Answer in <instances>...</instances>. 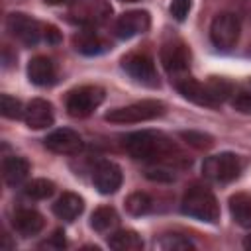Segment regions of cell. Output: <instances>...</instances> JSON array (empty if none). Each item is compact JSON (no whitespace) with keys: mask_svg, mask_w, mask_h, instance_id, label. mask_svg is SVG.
I'll return each instance as SVG.
<instances>
[{"mask_svg":"<svg viewBox=\"0 0 251 251\" xmlns=\"http://www.w3.org/2000/svg\"><path fill=\"white\" fill-rule=\"evenodd\" d=\"M161 63H163V69L169 73L171 80H178L182 76H188V69H190V51L188 47L178 41V39H173V41H167L163 47H161Z\"/></svg>","mask_w":251,"mask_h":251,"instance_id":"10","label":"cell"},{"mask_svg":"<svg viewBox=\"0 0 251 251\" xmlns=\"http://www.w3.org/2000/svg\"><path fill=\"white\" fill-rule=\"evenodd\" d=\"M27 78L35 86H51L57 80V67L45 55H35L27 63Z\"/></svg>","mask_w":251,"mask_h":251,"instance_id":"16","label":"cell"},{"mask_svg":"<svg viewBox=\"0 0 251 251\" xmlns=\"http://www.w3.org/2000/svg\"><path fill=\"white\" fill-rule=\"evenodd\" d=\"M108 245L116 251H141L143 239L133 229H118L108 237Z\"/></svg>","mask_w":251,"mask_h":251,"instance_id":"22","label":"cell"},{"mask_svg":"<svg viewBox=\"0 0 251 251\" xmlns=\"http://www.w3.org/2000/svg\"><path fill=\"white\" fill-rule=\"evenodd\" d=\"M169 10H171V16L176 22H184L188 12H190V0H173Z\"/></svg>","mask_w":251,"mask_h":251,"instance_id":"30","label":"cell"},{"mask_svg":"<svg viewBox=\"0 0 251 251\" xmlns=\"http://www.w3.org/2000/svg\"><path fill=\"white\" fill-rule=\"evenodd\" d=\"M145 175H147V178H151V180H165V182L175 180V175H173L171 171H167V169H149Z\"/></svg>","mask_w":251,"mask_h":251,"instance_id":"31","label":"cell"},{"mask_svg":"<svg viewBox=\"0 0 251 251\" xmlns=\"http://www.w3.org/2000/svg\"><path fill=\"white\" fill-rule=\"evenodd\" d=\"M165 114V104L161 100H139L127 106H120L110 110L104 120L112 124H139V122H149Z\"/></svg>","mask_w":251,"mask_h":251,"instance_id":"4","label":"cell"},{"mask_svg":"<svg viewBox=\"0 0 251 251\" xmlns=\"http://www.w3.org/2000/svg\"><path fill=\"white\" fill-rule=\"evenodd\" d=\"M112 16V6L108 0H71L69 2V18L71 22L96 27L102 25Z\"/></svg>","mask_w":251,"mask_h":251,"instance_id":"5","label":"cell"},{"mask_svg":"<svg viewBox=\"0 0 251 251\" xmlns=\"http://www.w3.org/2000/svg\"><path fill=\"white\" fill-rule=\"evenodd\" d=\"M122 69L139 84L157 88L159 86V75L155 69V63L145 53H129L122 59Z\"/></svg>","mask_w":251,"mask_h":251,"instance_id":"11","label":"cell"},{"mask_svg":"<svg viewBox=\"0 0 251 251\" xmlns=\"http://www.w3.org/2000/svg\"><path fill=\"white\" fill-rule=\"evenodd\" d=\"M122 2H137V0H122Z\"/></svg>","mask_w":251,"mask_h":251,"instance_id":"37","label":"cell"},{"mask_svg":"<svg viewBox=\"0 0 251 251\" xmlns=\"http://www.w3.org/2000/svg\"><path fill=\"white\" fill-rule=\"evenodd\" d=\"M243 247H245V249H249V251H251V233H249V235H247V237H245V239H243Z\"/></svg>","mask_w":251,"mask_h":251,"instance_id":"35","label":"cell"},{"mask_svg":"<svg viewBox=\"0 0 251 251\" xmlns=\"http://www.w3.org/2000/svg\"><path fill=\"white\" fill-rule=\"evenodd\" d=\"M159 247L165 251H186V249H194V243L180 233H167L161 237Z\"/></svg>","mask_w":251,"mask_h":251,"instance_id":"26","label":"cell"},{"mask_svg":"<svg viewBox=\"0 0 251 251\" xmlns=\"http://www.w3.org/2000/svg\"><path fill=\"white\" fill-rule=\"evenodd\" d=\"M24 120H25V126L31 129H45L53 126L55 122L53 104L47 102L45 98H33L24 110Z\"/></svg>","mask_w":251,"mask_h":251,"instance_id":"15","label":"cell"},{"mask_svg":"<svg viewBox=\"0 0 251 251\" xmlns=\"http://www.w3.org/2000/svg\"><path fill=\"white\" fill-rule=\"evenodd\" d=\"M24 192H25L27 198H33V200H45V198L53 196V192H55V182L49 180V178H33L31 182L25 184Z\"/></svg>","mask_w":251,"mask_h":251,"instance_id":"24","label":"cell"},{"mask_svg":"<svg viewBox=\"0 0 251 251\" xmlns=\"http://www.w3.org/2000/svg\"><path fill=\"white\" fill-rule=\"evenodd\" d=\"M241 14L251 22V0H241Z\"/></svg>","mask_w":251,"mask_h":251,"instance_id":"34","label":"cell"},{"mask_svg":"<svg viewBox=\"0 0 251 251\" xmlns=\"http://www.w3.org/2000/svg\"><path fill=\"white\" fill-rule=\"evenodd\" d=\"M45 4H63V2H71V0H43Z\"/></svg>","mask_w":251,"mask_h":251,"instance_id":"36","label":"cell"},{"mask_svg":"<svg viewBox=\"0 0 251 251\" xmlns=\"http://www.w3.org/2000/svg\"><path fill=\"white\" fill-rule=\"evenodd\" d=\"M190 147L194 149H210L214 145V137L210 133H204V131H196V129H186V131H180L178 133Z\"/></svg>","mask_w":251,"mask_h":251,"instance_id":"27","label":"cell"},{"mask_svg":"<svg viewBox=\"0 0 251 251\" xmlns=\"http://www.w3.org/2000/svg\"><path fill=\"white\" fill-rule=\"evenodd\" d=\"M241 159L239 155L235 153H229V151H224V153H218V155H210L204 159L202 163V175L214 182H220V184H226V182H231L239 176L241 173Z\"/></svg>","mask_w":251,"mask_h":251,"instance_id":"6","label":"cell"},{"mask_svg":"<svg viewBox=\"0 0 251 251\" xmlns=\"http://www.w3.org/2000/svg\"><path fill=\"white\" fill-rule=\"evenodd\" d=\"M151 25V18L145 10H131L118 18L116 22V35L120 39H131L139 33H145Z\"/></svg>","mask_w":251,"mask_h":251,"instance_id":"14","label":"cell"},{"mask_svg":"<svg viewBox=\"0 0 251 251\" xmlns=\"http://www.w3.org/2000/svg\"><path fill=\"white\" fill-rule=\"evenodd\" d=\"M75 49L80 51L82 55H100L110 49V43L106 39H102L90 27V29H84L78 35H75Z\"/></svg>","mask_w":251,"mask_h":251,"instance_id":"20","label":"cell"},{"mask_svg":"<svg viewBox=\"0 0 251 251\" xmlns=\"http://www.w3.org/2000/svg\"><path fill=\"white\" fill-rule=\"evenodd\" d=\"M241 33V22L233 12H220L210 24V39L216 49L227 51L237 45Z\"/></svg>","mask_w":251,"mask_h":251,"instance_id":"8","label":"cell"},{"mask_svg":"<svg viewBox=\"0 0 251 251\" xmlns=\"http://www.w3.org/2000/svg\"><path fill=\"white\" fill-rule=\"evenodd\" d=\"M122 180H124L122 169L114 161L102 159L94 167L92 182H94V188L100 194H114V192H118V188L122 186Z\"/></svg>","mask_w":251,"mask_h":251,"instance_id":"12","label":"cell"},{"mask_svg":"<svg viewBox=\"0 0 251 251\" xmlns=\"http://www.w3.org/2000/svg\"><path fill=\"white\" fill-rule=\"evenodd\" d=\"M229 214L241 227H251V194L237 192L229 198Z\"/></svg>","mask_w":251,"mask_h":251,"instance_id":"21","label":"cell"},{"mask_svg":"<svg viewBox=\"0 0 251 251\" xmlns=\"http://www.w3.org/2000/svg\"><path fill=\"white\" fill-rule=\"evenodd\" d=\"M6 29L14 39L24 43L25 47H33L43 39V29L45 25L39 24L35 18L22 14V12H12L6 18Z\"/></svg>","mask_w":251,"mask_h":251,"instance_id":"9","label":"cell"},{"mask_svg":"<svg viewBox=\"0 0 251 251\" xmlns=\"http://www.w3.org/2000/svg\"><path fill=\"white\" fill-rule=\"evenodd\" d=\"M12 226L14 229L22 235V237H31V235H37L43 226H45V220L43 216L33 210V208H20L14 212L12 216Z\"/></svg>","mask_w":251,"mask_h":251,"instance_id":"17","label":"cell"},{"mask_svg":"<svg viewBox=\"0 0 251 251\" xmlns=\"http://www.w3.org/2000/svg\"><path fill=\"white\" fill-rule=\"evenodd\" d=\"M124 149L127 151L129 157L137 161H151V163L171 161L180 157L176 143L163 131H155V129H141V131L127 133L124 137Z\"/></svg>","mask_w":251,"mask_h":251,"instance_id":"1","label":"cell"},{"mask_svg":"<svg viewBox=\"0 0 251 251\" xmlns=\"http://www.w3.org/2000/svg\"><path fill=\"white\" fill-rule=\"evenodd\" d=\"M231 106H233V110H237L241 114H251V92L241 90V92L233 94Z\"/></svg>","mask_w":251,"mask_h":251,"instance_id":"29","label":"cell"},{"mask_svg":"<svg viewBox=\"0 0 251 251\" xmlns=\"http://www.w3.org/2000/svg\"><path fill=\"white\" fill-rule=\"evenodd\" d=\"M24 106H22V102L18 100V98H14V96H10V94H2L0 96V112H2V116L4 118H8V120H18V118H22L24 116Z\"/></svg>","mask_w":251,"mask_h":251,"instance_id":"28","label":"cell"},{"mask_svg":"<svg viewBox=\"0 0 251 251\" xmlns=\"http://www.w3.org/2000/svg\"><path fill=\"white\" fill-rule=\"evenodd\" d=\"M118 226V212L112 206H100L90 216V227L98 233H106Z\"/></svg>","mask_w":251,"mask_h":251,"instance_id":"23","label":"cell"},{"mask_svg":"<svg viewBox=\"0 0 251 251\" xmlns=\"http://www.w3.org/2000/svg\"><path fill=\"white\" fill-rule=\"evenodd\" d=\"M126 210L131 216H143L151 210V198L145 192H131L126 198Z\"/></svg>","mask_w":251,"mask_h":251,"instance_id":"25","label":"cell"},{"mask_svg":"<svg viewBox=\"0 0 251 251\" xmlns=\"http://www.w3.org/2000/svg\"><path fill=\"white\" fill-rule=\"evenodd\" d=\"M67 243H65V233L61 229H55L53 235L49 237V241H45L41 247H53V249H63Z\"/></svg>","mask_w":251,"mask_h":251,"instance_id":"32","label":"cell"},{"mask_svg":"<svg viewBox=\"0 0 251 251\" xmlns=\"http://www.w3.org/2000/svg\"><path fill=\"white\" fill-rule=\"evenodd\" d=\"M82 210H84V200L75 192H63L53 204V214L65 222H73L82 214Z\"/></svg>","mask_w":251,"mask_h":251,"instance_id":"18","label":"cell"},{"mask_svg":"<svg viewBox=\"0 0 251 251\" xmlns=\"http://www.w3.org/2000/svg\"><path fill=\"white\" fill-rule=\"evenodd\" d=\"M175 84H176V90L186 100H190L198 106H208V108L220 106L224 100L229 98V94H233V84L229 80L218 78V76H210L206 82H200L188 75V76L175 80Z\"/></svg>","mask_w":251,"mask_h":251,"instance_id":"2","label":"cell"},{"mask_svg":"<svg viewBox=\"0 0 251 251\" xmlns=\"http://www.w3.org/2000/svg\"><path fill=\"white\" fill-rule=\"evenodd\" d=\"M43 39H45L47 43H57V41L61 39V33H59L57 27H53V25H45V29H43Z\"/></svg>","mask_w":251,"mask_h":251,"instance_id":"33","label":"cell"},{"mask_svg":"<svg viewBox=\"0 0 251 251\" xmlns=\"http://www.w3.org/2000/svg\"><path fill=\"white\" fill-rule=\"evenodd\" d=\"M29 175V163L24 157L10 155L2 159V178L8 186H18Z\"/></svg>","mask_w":251,"mask_h":251,"instance_id":"19","label":"cell"},{"mask_svg":"<svg viewBox=\"0 0 251 251\" xmlns=\"http://www.w3.org/2000/svg\"><path fill=\"white\" fill-rule=\"evenodd\" d=\"M102 102H104V88H100L96 84H84V86L73 88L67 94L65 108H67L69 116H73V118H86Z\"/></svg>","mask_w":251,"mask_h":251,"instance_id":"7","label":"cell"},{"mask_svg":"<svg viewBox=\"0 0 251 251\" xmlns=\"http://www.w3.org/2000/svg\"><path fill=\"white\" fill-rule=\"evenodd\" d=\"M43 145L57 155H75L82 149V137L71 127H59L43 139Z\"/></svg>","mask_w":251,"mask_h":251,"instance_id":"13","label":"cell"},{"mask_svg":"<svg viewBox=\"0 0 251 251\" xmlns=\"http://www.w3.org/2000/svg\"><path fill=\"white\" fill-rule=\"evenodd\" d=\"M180 210L182 214L206 224H216L220 220V204L214 192L202 184H192L184 192L180 200Z\"/></svg>","mask_w":251,"mask_h":251,"instance_id":"3","label":"cell"}]
</instances>
